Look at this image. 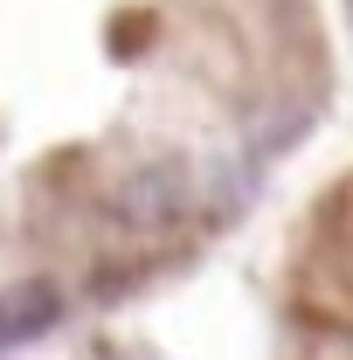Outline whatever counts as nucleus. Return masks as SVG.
Returning a JSON list of instances; mask_svg holds the SVG:
<instances>
[{"label": "nucleus", "instance_id": "1", "mask_svg": "<svg viewBox=\"0 0 353 360\" xmlns=\"http://www.w3.org/2000/svg\"><path fill=\"white\" fill-rule=\"evenodd\" d=\"M111 208H118L132 229H174L180 208H187V180H180L174 167L125 174V180H118V194H111Z\"/></svg>", "mask_w": 353, "mask_h": 360}, {"label": "nucleus", "instance_id": "2", "mask_svg": "<svg viewBox=\"0 0 353 360\" xmlns=\"http://www.w3.org/2000/svg\"><path fill=\"white\" fill-rule=\"evenodd\" d=\"M56 319H63V291L56 284H7L0 291V354L35 340V333H49Z\"/></svg>", "mask_w": 353, "mask_h": 360}]
</instances>
